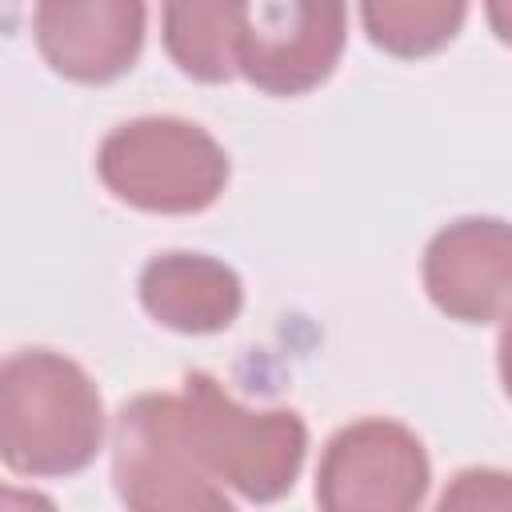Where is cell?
Instances as JSON below:
<instances>
[{
    "label": "cell",
    "mask_w": 512,
    "mask_h": 512,
    "mask_svg": "<svg viewBox=\"0 0 512 512\" xmlns=\"http://www.w3.org/2000/svg\"><path fill=\"white\" fill-rule=\"evenodd\" d=\"M180 416L200 464L240 496L268 504L296 484L308 452V432L296 412H252L236 404L212 376L192 372L184 380Z\"/></svg>",
    "instance_id": "7a4b0ae2"
},
{
    "label": "cell",
    "mask_w": 512,
    "mask_h": 512,
    "mask_svg": "<svg viewBox=\"0 0 512 512\" xmlns=\"http://www.w3.org/2000/svg\"><path fill=\"white\" fill-rule=\"evenodd\" d=\"M96 168L116 200L144 212H200L228 184L224 148L176 116H140L112 128Z\"/></svg>",
    "instance_id": "3957f363"
},
{
    "label": "cell",
    "mask_w": 512,
    "mask_h": 512,
    "mask_svg": "<svg viewBox=\"0 0 512 512\" xmlns=\"http://www.w3.org/2000/svg\"><path fill=\"white\" fill-rule=\"evenodd\" d=\"M368 40L392 56H424L448 44L464 20V4L448 0H376L360 8Z\"/></svg>",
    "instance_id": "8fae6325"
},
{
    "label": "cell",
    "mask_w": 512,
    "mask_h": 512,
    "mask_svg": "<svg viewBox=\"0 0 512 512\" xmlns=\"http://www.w3.org/2000/svg\"><path fill=\"white\" fill-rule=\"evenodd\" d=\"M432 304L468 324H496L512 296V232L504 220L468 216L432 236L424 252Z\"/></svg>",
    "instance_id": "52a82bcc"
},
{
    "label": "cell",
    "mask_w": 512,
    "mask_h": 512,
    "mask_svg": "<svg viewBox=\"0 0 512 512\" xmlns=\"http://www.w3.org/2000/svg\"><path fill=\"white\" fill-rule=\"evenodd\" d=\"M436 512H512V480L500 468H468L444 488Z\"/></svg>",
    "instance_id": "7c38bea8"
},
{
    "label": "cell",
    "mask_w": 512,
    "mask_h": 512,
    "mask_svg": "<svg viewBox=\"0 0 512 512\" xmlns=\"http://www.w3.org/2000/svg\"><path fill=\"white\" fill-rule=\"evenodd\" d=\"M344 20V4H244L236 68L260 92H308L336 68Z\"/></svg>",
    "instance_id": "8992f818"
},
{
    "label": "cell",
    "mask_w": 512,
    "mask_h": 512,
    "mask_svg": "<svg viewBox=\"0 0 512 512\" xmlns=\"http://www.w3.org/2000/svg\"><path fill=\"white\" fill-rule=\"evenodd\" d=\"M36 44L44 60L84 84L132 68L144 44V4L132 0H52L36 8Z\"/></svg>",
    "instance_id": "ba28073f"
},
{
    "label": "cell",
    "mask_w": 512,
    "mask_h": 512,
    "mask_svg": "<svg viewBox=\"0 0 512 512\" xmlns=\"http://www.w3.org/2000/svg\"><path fill=\"white\" fill-rule=\"evenodd\" d=\"M104 404L80 364L28 348L0 360V460L24 476H68L96 460Z\"/></svg>",
    "instance_id": "6da1fadb"
},
{
    "label": "cell",
    "mask_w": 512,
    "mask_h": 512,
    "mask_svg": "<svg viewBox=\"0 0 512 512\" xmlns=\"http://www.w3.org/2000/svg\"><path fill=\"white\" fill-rule=\"evenodd\" d=\"M0 512H56V504L44 492L0 484Z\"/></svg>",
    "instance_id": "4fadbf2b"
},
{
    "label": "cell",
    "mask_w": 512,
    "mask_h": 512,
    "mask_svg": "<svg viewBox=\"0 0 512 512\" xmlns=\"http://www.w3.org/2000/svg\"><path fill=\"white\" fill-rule=\"evenodd\" d=\"M244 4H168L164 44L168 56L196 80H228L236 72Z\"/></svg>",
    "instance_id": "30bf717a"
},
{
    "label": "cell",
    "mask_w": 512,
    "mask_h": 512,
    "mask_svg": "<svg viewBox=\"0 0 512 512\" xmlns=\"http://www.w3.org/2000/svg\"><path fill=\"white\" fill-rule=\"evenodd\" d=\"M428 492V456L416 432L372 416L340 428L316 472L320 512H416Z\"/></svg>",
    "instance_id": "5b68a950"
},
{
    "label": "cell",
    "mask_w": 512,
    "mask_h": 512,
    "mask_svg": "<svg viewBox=\"0 0 512 512\" xmlns=\"http://www.w3.org/2000/svg\"><path fill=\"white\" fill-rule=\"evenodd\" d=\"M112 480L128 512H236L184 432L180 396L144 392L120 408Z\"/></svg>",
    "instance_id": "277c9868"
},
{
    "label": "cell",
    "mask_w": 512,
    "mask_h": 512,
    "mask_svg": "<svg viewBox=\"0 0 512 512\" xmlns=\"http://www.w3.org/2000/svg\"><path fill=\"white\" fill-rule=\"evenodd\" d=\"M140 300L152 320L176 332H220L240 316V276L200 252L152 256L140 272Z\"/></svg>",
    "instance_id": "9c48e42d"
}]
</instances>
